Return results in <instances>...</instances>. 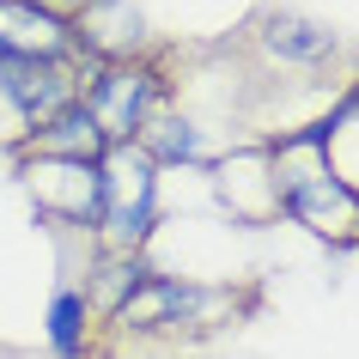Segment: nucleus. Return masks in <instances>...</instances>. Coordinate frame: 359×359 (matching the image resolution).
<instances>
[{
  "label": "nucleus",
  "instance_id": "1",
  "mask_svg": "<svg viewBox=\"0 0 359 359\" xmlns=\"http://www.w3.org/2000/svg\"><path fill=\"white\" fill-rule=\"evenodd\" d=\"M353 79L359 37L292 0H250L226 31L189 37V74L177 110L201 134H226V147H250L268 134L304 128Z\"/></svg>",
  "mask_w": 359,
  "mask_h": 359
},
{
  "label": "nucleus",
  "instance_id": "2",
  "mask_svg": "<svg viewBox=\"0 0 359 359\" xmlns=\"http://www.w3.org/2000/svg\"><path fill=\"white\" fill-rule=\"evenodd\" d=\"M268 311V274H226V280H195V274H170L147 268L140 286L97 323V335L110 359L128 353H183V347H208L219 335H238Z\"/></svg>",
  "mask_w": 359,
  "mask_h": 359
},
{
  "label": "nucleus",
  "instance_id": "3",
  "mask_svg": "<svg viewBox=\"0 0 359 359\" xmlns=\"http://www.w3.org/2000/svg\"><path fill=\"white\" fill-rule=\"evenodd\" d=\"M183 74H189V37H158L152 31L147 43H134L128 55L97 61L92 79H86L79 110L97 122V134L110 140V152L134 147L165 110L183 104Z\"/></svg>",
  "mask_w": 359,
  "mask_h": 359
},
{
  "label": "nucleus",
  "instance_id": "4",
  "mask_svg": "<svg viewBox=\"0 0 359 359\" xmlns=\"http://www.w3.org/2000/svg\"><path fill=\"white\" fill-rule=\"evenodd\" d=\"M262 147L268 165V201H274V226H299L304 238H317L329 256H359V189L341 177L317 147H304L292 134H268L250 140Z\"/></svg>",
  "mask_w": 359,
  "mask_h": 359
},
{
  "label": "nucleus",
  "instance_id": "5",
  "mask_svg": "<svg viewBox=\"0 0 359 359\" xmlns=\"http://www.w3.org/2000/svg\"><path fill=\"white\" fill-rule=\"evenodd\" d=\"M97 61H31V55H0V158L25 147L37 128H49L61 110L86 97Z\"/></svg>",
  "mask_w": 359,
  "mask_h": 359
},
{
  "label": "nucleus",
  "instance_id": "6",
  "mask_svg": "<svg viewBox=\"0 0 359 359\" xmlns=\"http://www.w3.org/2000/svg\"><path fill=\"white\" fill-rule=\"evenodd\" d=\"M165 226V170L140 147H116L104 158V213H97V244L110 256H147Z\"/></svg>",
  "mask_w": 359,
  "mask_h": 359
},
{
  "label": "nucleus",
  "instance_id": "7",
  "mask_svg": "<svg viewBox=\"0 0 359 359\" xmlns=\"http://www.w3.org/2000/svg\"><path fill=\"white\" fill-rule=\"evenodd\" d=\"M0 55H31V61H92L74 25L49 19L43 6L0 0Z\"/></svg>",
  "mask_w": 359,
  "mask_h": 359
},
{
  "label": "nucleus",
  "instance_id": "8",
  "mask_svg": "<svg viewBox=\"0 0 359 359\" xmlns=\"http://www.w3.org/2000/svg\"><path fill=\"white\" fill-rule=\"evenodd\" d=\"M37 158H55V165H104L110 158V140L97 134V122L86 110H61L49 128H37L25 147L6 152V165H37Z\"/></svg>",
  "mask_w": 359,
  "mask_h": 359
},
{
  "label": "nucleus",
  "instance_id": "9",
  "mask_svg": "<svg viewBox=\"0 0 359 359\" xmlns=\"http://www.w3.org/2000/svg\"><path fill=\"white\" fill-rule=\"evenodd\" d=\"M286 134L304 140V147H317L323 158H329V165H335L341 177L359 189V79H353V86H347V92H341L323 116H311L304 128H286Z\"/></svg>",
  "mask_w": 359,
  "mask_h": 359
},
{
  "label": "nucleus",
  "instance_id": "10",
  "mask_svg": "<svg viewBox=\"0 0 359 359\" xmlns=\"http://www.w3.org/2000/svg\"><path fill=\"white\" fill-rule=\"evenodd\" d=\"M134 147L147 152V158H152L158 170H177V165H195V170H201V165L213 158L208 134L195 128V122H189L183 110H165V116H158V122H152L147 134H140V140H134Z\"/></svg>",
  "mask_w": 359,
  "mask_h": 359
},
{
  "label": "nucleus",
  "instance_id": "11",
  "mask_svg": "<svg viewBox=\"0 0 359 359\" xmlns=\"http://www.w3.org/2000/svg\"><path fill=\"white\" fill-rule=\"evenodd\" d=\"M0 359H25V347H13V341H0Z\"/></svg>",
  "mask_w": 359,
  "mask_h": 359
}]
</instances>
